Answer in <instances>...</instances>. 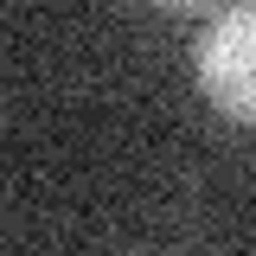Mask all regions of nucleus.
Returning <instances> with one entry per match:
<instances>
[{"mask_svg":"<svg viewBox=\"0 0 256 256\" xmlns=\"http://www.w3.org/2000/svg\"><path fill=\"white\" fill-rule=\"evenodd\" d=\"M198 84L224 116L256 122V6L218 13L198 38Z\"/></svg>","mask_w":256,"mask_h":256,"instance_id":"f257e3e1","label":"nucleus"},{"mask_svg":"<svg viewBox=\"0 0 256 256\" xmlns=\"http://www.w3.org/2000/svg\"><path fill=\"white\" fill-rule=\"evenodd\" d=\"M154 6H173V13H192V6H212V0H154Z\"/></svg>","mask_w":256,"mask_h":256,"instance_id":"f03ea898","label":"nucleus"}]
</instances>
